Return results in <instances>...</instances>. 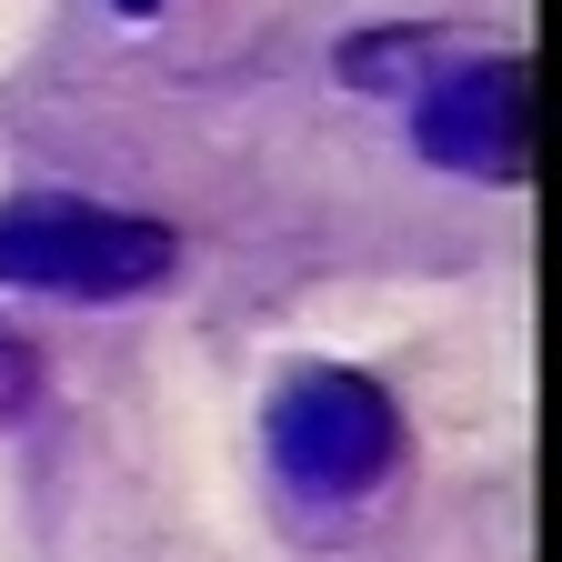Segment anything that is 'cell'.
<instances>
[{
	"instance_id": "obj_5",
	"label": "cell",
	"mask_w": 562,
	"mask_h": 562,
	"mask_svg": "<svg viewBox=\"0 0 562 562\" xmlns=\"http://www.w3.org/2000/svg\"><path fill=\"white\" fill-rule=\"evenodd\" d=\"M121 11H161V0H121Z\"/></svg>"
},
{
	"instance_id": "obj_1",
	"label": "cell",
	"mask_w": 562,
	"mask_h": 562,
	"mask_svg": "<svg viewBox=\"0 0 562 562\" xmlns=\"http://www.w3.org/2000/svg\"><path fill=\"white\" fill-rule=\"evenodd\" d=\"M171 271V232L101 201H21L0 211V281L31 292H140Z\"/></svg>"
},
{
	"instance_id": "obj_2",
	"label": "cell",
	"mask_w": 562,
	"mask_h": 562,
	"mask_svg": "<svg viewBox=\"0 0 562 562\" xmlns=\"http://www.w3.org/2000/svg\"><path fill=\"white\" fill-rule=\"evenodd\" d=\"M402 452V422L362 372H302L271 402V462L302 492H372Z\"/></svg>"
},
{
	"instance_id": "obj_4",
	"label": "cell",
	"mask_w": 562,
	"mask_h": 562,
	"mask_svg": "<svg viewBox=\"0 0 562 562\" xmlns=\"http://www.w3.org/2000/svg\"><path fill=\"white\" fill-rule=\"evenodd\" d=\"M31 392H41V362H31L21 341H0V422H11V412H31Z\"/></svg>"
},
{
	"instance_id": "obj_3",
	"label": "cell",
	"mask_w": 562,
	"mask_h": 562,
	"mask_svg": "<svg viewBox=\"0 0 562 562\" xmlns=\"http://www.w3.org/2000/svg\"><path fill=\"white\" fill-rule=\"evenodd\" d=\"M422 151L442 171H482V181H522L542 151L532 121V70L522 60H472L452 81L422 91Z\"/></svg>"
}]
</instances>
